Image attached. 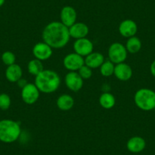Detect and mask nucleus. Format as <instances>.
<instances>
[{
  "label": "nucleus",
  "mask_w": 155,
  "mask_h": 155,
  "mask_svg": "<svg viewBox=\"0 0 155 155\" xmlns=\"http://www.w3.org/2000/svg\"><path fill=\"white\" fill-rule=\"evenodd\" d=\"M99 104L103 108L110 110L113 108L116 104V98L111 93L105 92L100 96Z\"/></svg>",
  "instance_id": "nucleus-20"
},
{
  "label": "nucleus",
  "mask_w": 155,
  "mask_h": 155,
  "mask_svg": "<svg viewBox=\"0 0 155 155\" xmlns=\"http://www.w3.org/2000/svg\"><path fill=\"white\" fill-rule=\"evenodd\" d=\"M150 73H151L152 75L155 78V59L153 61V62H152V63L150 64Z\"/></svg>",
  "instance_id": "nucleus-26"
},
{
  "label": "nucleus",
  "mask_w": 155,
  "mask_h": 155,
  "mask_svg": "<svg viewBox=\"0 0 155 155\" xmlns=\"http://www.w3.org/2000/svg\"><path fill=\"white\" fill-rule=\"evenodd\" d=\"M40 97V91L33 83H28L21 88V98L25 104L32 105L35 104Z\"/></svg>",
  "instance_id": "nucleus-6"
},
{
  "label": "nucleus",
  "mask_w": 155,
  "mask_h": 155,
  "mask_svg": "<svg viewBox=\"0 0 155 155\" xmlns=\"http://www.w3.org/2000/svg\"><path fill=\"white\" fill-rule=\"evenodd\" d=\"M105 61L104 56L99 52H92L84 59V64L91 68H100Z\"/></svg>",
  "instance_id": "nucleus-17"
},
{
  "label": "nucleus",
  "mask_w": 155,
  "mask_h": 155,
  "mask_svg": "<svg viewBox=\"0 0 155 155\" xmlns=\"http://www.w3.org/2000/svg\"><path fill=\"white\" fill-rule=\"evenodd\" d=\"M61 22L68 28L74 25L77 20V12L73 7L66 5L62 8L60 12Z\"/></svg>",
  "instance_id": "nucleus-11"
},
{
  "label": "nucleus",
  "mask_w": 155,
  "mask_h": 155,
  "mask_svg": "<svg viewBox=\"0 0 155 155\" xmlns=\"http://www.w3.org/2000/svg\"><path fill=\"white\" fill-rule=\"evenodd\" d=\"M135 104L140 110L150 111L155 109V91L149 88H141L134 96Z\"/></svg>",
  "instance_id": "nucleus-4"
},
{
  "label": "nucleus",
  "mask_w": 155,
  "mask_h": 155,
  "mask_svg": "<svg viewBox=\"0 0 155 155\" xmlns=\"http://www.w3.org/2000/svg\"><path fill=\"white\" fill-rule=\"evenodd\" d=\"M23 71L21 67L18 64L15 63L13 65L7 66L5 70V78L10 82H18L21 78H22Z\"/></svg>",
  "instance_id": "nucleus-16"
},
{
  "label": "nucleus",
  "mask_w": 155,
  "mask_h": 155,
  "mask_svg": "<svg viewBox=\"0 0 155 155\" xmlns=\"http://www.w3.org/2000/svg\"><path fill=\"white\" fill-rule=\"evenodd\" d=\"M126 147L132 153H140L145 148L146 141L142 137L134 136L128 140Z\"/></svg>",
  "instance_id": "nucleus-15"
},
{
  "label": "nucleus",
  "mask_w": 155,
  "mask_h": 155,
  "mask_svg": "<svg viewBox=\"0 0 155 155\" xmlns=\"http://www.w3.org/2000/svg\"><path fill=\"white\" fill-rule=\"evenodd\" d=\"M21 132L18 122L12 120H0V141L4 143H13L19 138Z\"/></svg>",
  "instance_id": "nucleus-3"
},
{
  "label": "nucleus",
  "mask_w": 155,
  "mask_h": 155,
  "mask_svg": "<svg viewBox=\"0 0 155 155\" xmlns=\"http://www.w3.org/2000/svg\"><path fill=\"white\" fill-rule=\"evenodd\" d=\"M70 37L78 40V39L87 37L89 34V28L86 24L83 22H75L70 28H68Z\"/></svg>",
  "instance_id": "nucleus-14"
},
{
  "label": "nucleus",
  "mask_w": 155,
  "mask_h": 155,
  "mask_svg": "<svg viewBox=\"0 0 155 155\" xmlns=\"http://www.w3.org/2000/svg\"><path fill=\"white\" fill-rule=\"evenodd\" d=\"M32 53L35 59L45 61L50 59L53 55V48L45 42H40L34 46Z\"/></svg>",
  "instance_id": "nucleus-10"
},
{
  "label": "nucleus",
  "mask_w": 155,
  "mask_h": 155,
  "mask_svg": "<svg viewBox=\"0 0 155 155\" xmlns=\"http://www.w3.org/2000/svg\"><path fill=\"white\" fill-rule=\"evenodd\" d=\"M70 37L68 28L61 21L50 22L42 32L44 42L53 49L63 48L69 42Z\"/></svg>",
  "instance_id": "nucleus-1"
},
{
  "label": "nucleus",
  "mask_w": 155,
  "mask_h": 155,
  "mask_svg": "<svg viewBox=\"0 0 155 155\" xmlns=\"http://www.w3.org/2000/svg\"><path fill=\"white\" fill-rule=\"evenodd\" d=\"M114 69L115 64L112 62L110 59L104 61V63L100 67L101 74L104 77H110V76L113 75L114 74Z\"/></svg>",
  "instance_id": "nucleus-22"
},
{
  "label": "nucleus",
  "mask_w": 155,
  "mask_h": 155,
  "mask_svg": "<svg viewBox=\"0 0 155 155\" xmlns=\"http://www.w3.org/2000/svg\"><path fill=\"white\" fill-rule=\"evenodd\" d=\"M5 0H0V7H2L5 3Z\"/></svg>",
  "instance_id": "nucleus-28"
},
{
  "label": "nucleus",
  "mask_w": 155,
  "mask_h": 155,
  "mask_svg": "<svg viewBox=\"0 0 155 155\" xmlns=\"http://www.w3.org/2000/svg\"><path fill=\"white\" fill-rule=\"evenodd\" d=\"M84 65V59L83 56L75 53L66 55L63 59V65L70 71H77Z\"/></svg>",
  "instance_id": "nucleus-7"
},
{
  "label": "nucleus",
  "mask_w": 155,
  "mask_h": 155,
  "mask_svg": "<svg viewBox=\"0 0 155 155\" xmlns=\"http://www.w3.org/2000/svg\"><path fill=\"white\" fill-rule=\"evenodd\" d=\"M28 70L30 74L36 77L44 70L42 61L37 59L31 60L28 64Z\"/></svg>",
  "instance_id": "nucleus-21"
},
{
  "label": "nucleus",
  "mask_w": 155,
  "mask_h": 155,
  "mask_svg": "<svg viewBox=\"0 0 155 155\" xmlns=\"http://www.w3.org/2000/svg\"><path fill=\"white\" fill-rule=\"evenodd\" d=\"M11 97L5 93L0 94V109L2 110H7L11 106Z\"/></svg>",
  "instance_id": "nucleus-24"
},
{
  "label": "nucleus",
  "mask_w": 155,
  "mask_h": 155,
  "mask_svg": "<svg viewBox=\"0 0 155 155\" xmlns=\"http://www.w3.org/2000/svg\"><path fill=\"white\" fill-rule=\"evenodd\" d=\"M67 87L73 92L79 91L84 84V79L77 71H69L65 77Z\"/></svg>",
  "instance_id": "nucleus-9"
},
{
  "label": "nucleus",
  "mask_w": 155,
  "mask_h": 155,
  "mask_svg": "<svg viewBox=\"0 0 155 155\" xmlns=\"http://www.w3.org/2000/svg\"><path fill=\"white\" fill-rule=\"evenodd\" d=\"M61 79L56 71L50 69H44L36 76L34 84L40 92L51 94L56 91L60 86Z\"/></svg>",
  "instance_id": "nucleus-2"
},
{
  "label": "nucleus",
  "mask_w": 155,
  "mask_h": 155,
  "mask_svg": "<svg viewBox=\"0 0 155 155\" xmlns=\"http://www.w3.org/2000/svg\"><path fill=\"white\" fill-rule=\"evenodd\" d=\"M119 32L123 37L126 38L134 37L138 32L137 24L131 19L123 21L119 26Z\"/></svg>",
  "instance_id": "nucleus-13"
},
{
  "label": "nucleus",
  "mask_w": 155,
  "mask_h": 155,
  "mask_svg": "<svg viewBox=\"0 0 155 155\" xmlns=\"http://www.w3.org/2000/svg\"><path fill=\"white\" fill-rule=\"evenodd\" d=\"M114 74L117 79L122 81H126L131 79L133 74L132 68L129 65L125 62L115 65Z\"/></svg>",
  "instance_id": "nucleus-12"
},
{
  "label": "nucleus",
  "mask_w": 155,
  "mask_h": 155,
  "mask_svg": "<svg viewBox=\"0 0 155 155\" xmlns=\"http://www.w3.org/2000/svg\"><path fill=\"white\" fill-rule=\"evenodd\" d=\"M74 101L72 97L69 94H64L59 96L56 101V106L59 110L62 111H68L73 107Z\"/></svg>",
  "instance_id": "nucleus-18"
},
{
  "label": "nucleus",
  "mask_w": 155,
  "mask_h": 155,
  "mask_svg": "<svg viewBox=\"0 0 155 155\" xmlns=\"http://www.w3.org/2000/svg\"><path fill=\"white\" fill-rule=\"evenodd\" d=\"M73 48L74 53L83 57H86L93 52L94 44L91 40L84 37L76 40L73 44Z\"/></svg>",
  "instance_id": "nucleus-8"
},
{
  "label": "nucleus",
  "mask_w": 155,
  "mask_h": 155,
  "mask_svg": "<svg viewBox=\"0 0 155 155\" xmlns=\"http://www.w3.org/2000/svg\"><path fill=\"white\" fill-rule=\"evenodd\" d=\"M16 56L11 51H5L2 53V61L5 65L9 66V65H13L15 63Z\"/></svg>",
  "instance_id": "nucleus-23"
},
{
  "label": "nucleus",
  "mask_w": 155,
  "mask_h": 155,
  "mask_svg": "<svg viewBox=\"0 0 155 155\" xmlns=\"http://www.w3.org/2000/svg\"><path fill=\"white\" fill-rule=\"evenodd\" d=\"M128 51L126 46L120 43H113L108 49V57L112 62L116 64L125 62L127 59Z\"/></svg>",
  "instance_id": "nucleus-5"
},
{
  "label": "nucleus",
  "mask_w": 155,
  "mask_h": 155,
  "mask_svg": "<svg viewBox=\"0 0 155 155\" xmlns=\"http://www.w3.org/2000/svg\"><path fill=\"white\" fill-rule=\"evenodd\" d=\"M27 84H28V82L26 81V80L22 79V78H21V79L18 81V84L19 87H21V88H23V87H25Z\"/></svg>",
  "instance_id": "nucleus-27"
},
{
  "label": "nucleus",
  "mask_w": 155,
  "mask_h": 155,
  "mask_svg": "<svg viewBox=\"0 0 155 155\" xmlns=\"http://www.w3.org/2000/svg\"><path fill=\"white\" fill-rule=\"evenodd\" d=\"M141 46L142 44H141V40L138 37L134 36V37L128 38V41H126V48L128 53L135 54L141 50Z\"/></svg>",
  "instance_id": "nucleus-19"
},
{
  "label": "nucleus",
  "mask_w": 155,
  "mask_h": 155,
  "mask_svg": "<svg viewBox=\"0 0 155 155\" xmlns=\"http://www.w3.org/2000/svg\"><path fill=\"white\" fill-rule=\"evenodd\" d=\"M78 74H80L81 78H82L84 80L89 79L90 78H91L92 76V68H91L90 67H88L87 65H86L84 64L83 66H81L79 68V70L78 71Z\"/></svg>",
  "instance_id": "nucleus-25"
}]
</instances>
